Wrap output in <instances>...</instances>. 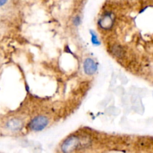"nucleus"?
I'll return each instance as SVG.
<instances>
[{"instance_id": "1", "label": "nucleus", "mask_w": 153, "mask_h": 153, "mask_svg": "<svg viewBox=\"0 0 153 153\" xmlns=\"http://www.w3.org/2000/svg\"><path fill=\"white\" fill-rule=\"evenodd\" d=\"M80 143V139L78 136L72 135L63 142L61 146V151L63 153H72L79 147Z\"/></svg>"}, {"instance_id": "2", "label": "nucleus", "mask_w": 153, "mask_h": 153, "mask_svg": "<svg viewBox=\"0 0 153 153\" xmlns=\"http://www.w3.org/2000/svg\"><path fill=\"white\" fill-rule=\"evenodd\" d=\"M49 123L48 118L45 116H37L33 118L29 123V128L34 131H40L44 129Z\"/></svg>"}, {"instance_id": "3", "label": "nucleus", "mask_w": 153, "mask_h": 153, "mask_svg": "<svg viewBox=\"0 0 153 153\" xmlns=\"http://www.w3.org/2000/svg\"><path fill=\"white\" fill-rule=\"evenodd\" d=\"M84 71L88 76L94 75L97 70V64L92 58H88L85 60L83 64Z\"/></svg>"}, {"instance_id": "4", "label": "nucleus", "mask_w": 153, "mask_h": 153, "mask_svg": "<svg viewBox=\"0 0 153 153\" xmlns=\"http://www.w3.org/2000/svg\"><path fill=\"white\" fill-rule=\"evenodd\" d=\"M22 123L21 120L17 119V118H13V119L7 121L5 124V127L8 130L12 131H19L22 128Z\"/></svg>"}, {"instance_id": "5", "label": "nucleus", "mask_w": 153, "mask_h": 153, "mask_svg": "<svg viewBox=\"0 0 153 153\" xmlns=\"http://www.w3.org/2000/svg\"><path fill=\"white\" fill-rule=\"evenodd\" d=\"M114 22H113V19L111 16V15L109 14H106L105 16H103V17L101 19L99 22V25L103 29H110L111 28L113 25Z\"/></svg>"}, {"instance_id": "6", "label": "nucleus", "mask_w": 153, "mask_h": 153, "mask_svg": "<svg viewBox=\"0 0 153 153\" xmlns=\"http://www.w3.org/2000/svg\"><path fill=\"white\" fill-rule=\"evenodd\" d=\"M111 52L115 57L119 58H122L124 54V51L123 49V48L120 46H117V45H114V46H112Z\"/></svg>"}, {"instance_id": "7", "label": "nucleus", "mask_w": 153, "mask_h": 153, "mask_svg": "<svg viewBox=\"0 0 153 153\" xmlns=\"http://www.w3.org/2000/svg\"><path fill=\"white\" fill-rule=\"evenodd\" d=\"M91 41H92L93 44L95 45V46H99V45H100V41L99 40V38L98 37H97V34H96L94 31H92V30L91 31Z\"/></svg>"}, {"instance_id": "8", "label": "nucleus", "mask_w": 153, "mask_h": 153, "mask_svg": "<svg viewBox=\"0 0 153 153\" xmlns=\"http://www.w3.org/2000/svg\"><path fill=\"white\" fill-rule=\"evenodd\" d=\"M79 22H80V19H79V16H76V19H74V23L76 24V25H79Z\"/></svg>"}, {"instance_id": "9", "label": "nucleus", "mask_w": 153, "mask_h": 153, "mask_svg": "<svg viewBox=\"0 0 153 153\" xmlns=\"http://www.w3.org/2000/svg\"><path fill=\"white\" fill-rule=\"evenodd\" d=\"M7 0H0V5L1 6L4 5V4L7 2Z\"/></svg>"}]
</instances>
